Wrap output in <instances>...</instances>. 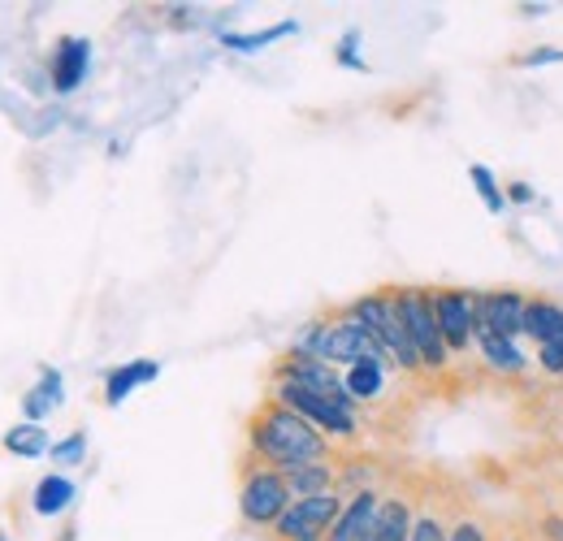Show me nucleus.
Listing matches in <instances>:
<instances>
[{"mask_svg": "<svg viewBox=\"0 0 563 541\" xmlns=\"http://www.w3.org/2000/svg\"><path fill=\"white\" fill-rule=\"evenodd\" d=\"M347 382V395L355 399V407L382 404L386 399V386H390V360H364L343 373Z\"/></svg>", "mask_w": 563, "mask_h": 541, "instance_id": "obj_17", "label": "nucleus"}, {"mask_svg": "<svg viewBox=\"0 0 563 541\" xmlns=\"http://www.w3.org/2000/svg\"><path fill=\"white\" fill-rule=\"evenodd\" d=\"M477 355H482V364L490 368L494 377H507V382H516V377H525L533 368V355L520 342L498 339V334H477Z\"/></svg>", "mask_w": 563, "mask_h": 541, "instance_id": "obj_14", "label": "nucleus"}, {"mask_svg": "<svg viewBox=\"0 0 563 541\" xmlns=\"http://www.w3.org/2000/svg\"><path fill=\"white\" fill-rule=\"evenodd\" d=\"M360 40H364V35H360V26H347V31H343V40H339V48H334V62H339L343 69H355V74H364V69H368V62L360 57Z\"/></svg>", "mask_w": 563, "mask_h": 541, "instance_id": "obj_28", "label": "nucleus"}, {"mask_svg": "<svg viewBox=\"0 0 563 541\" xmlns=\"http://www.w3.org/2000/svg\"><path fill=\"white\" fill-rule=\"evenodd\" d=\"M533 364L547 373V377H563V342H542V346H533Z\"/></svg>", "mask_w": 563, "mask_h": 541, "instance_id": "obj_30", "label": "nucleus"}, {"mask_svg": "<svg viewBox=\"0 0 563 541\" xmlns=\"http://www.w3.org/2000/svg\"><path fill=\"white\" fill-rule=\"evenodd\" d=\"M269 399L282 407H290V411H299L317 433H325L334 446H352L360 442V411L352 407L334 404V399H325V395H317V390H303V386H295V382H269Z\"/></svg>", "mask_w": 563, "mask_h": 541, "instance_id": "obj_6", "label": "nucleus"}, {"mask_svg": "<svg viewBox=\"0 0 563 541\" xmlns=\"http://www.w3.org/2000/svg\"><path fill=\"white\" fill-rule=\"evenodd\" d=\"M286 351L325 360V364H334V368H343V373L355 368V364H364V360H386V351L373 342V334H368L355 317H347L343 308L303 321V325L295 330V339H290Z\"/></svg>", "mask_w": 563, "mask_h": 541, "instance_id": "obj_2", "label": "nucleus"}, {"mask_svg": "<svg viewBox=\"0 0 563 541\" xmlns=\"http://www.w3.org/2000/svg\"><path fill=\"white\" fill-rule=\"evenodd\" d=\"M382 498H386V485H373V489H360L343 498V511L330 529L325 541H368L373 538V525H377V511H382Z\"/></svg>", "mask_w": 563, "mask_h": 541, "instance_id": "obj_12", "label": "nucleus"}, {"mask_svg": "<svg viewBox=\"0 0 563 541\" xmlns=\"http://www.w3.org/2000/svg\"><path fill=\"white\" fill-rule=\"evenodd\" d=\"M295 498H317V494H330L339 489V460H321V464H303L295 473H282Z\"/></svg>", "mask_w": 563, "mask_h": 541, "instance_id": "obj_22", "label": "nucleus"}, {"mask_svg": "<svg viewBox=\"0 0 563 541\" xmlns=\"http://www.w3.org/2000/svg\"><path fill=\"white\" fill-rule=\"evenodd\" d=\"M395 303H399V317H404V330L421 355L424 377H446L455 355L438 330V312H433V286H395Z\"/></svg>", "mask_w": 563, "mask_h": 541, "instance_id": "obj_5", "label": "nucleus"}, {"mask_svg": "<svg viewBox=\"0 0 563 541\" xmlns=\"http://www.w3.org/2000/svg\"><path fill=\"white\" fill-rule=\"evenodd\" d=\"M525 308L529 295L516 286H494L477 290V334H498V339H525Z\"/></svg>", "mask_w": 563, "mask_h": 541, "instance_id": "obj_10", "label": "nucleus"}, {"mask_svg": "<svg viewBox=\"0 0 563 541\" xmlns=\"http://www.w3.org/2000/svg\"><path fill=\"white\" fill-rule=\"evenodd\" d=\"M503 191H507V203H516V208H529V203H538V191H533V183H525V178H511V183H503Z\"/></svg>", "mask_w": 563, "mask_h": 541, "instance_id": "obj_32", "label": "nucleus"}, {"mask_svg": "<svg viewBox=\"0 0 563 541\" xmlns=\"http://www.w3.org/2000/svg\"><path fill=\"white\" fill-rule=\"evenodd\" d=\"M290 503H295V494H290L286 476H282L278 468H269V464H256V460L243 455L239 494H234L239 525H243L247 533H265V538H269V529L286 516Z\"/></svg>", "mask_w": 563, "mask_h": 541, "instance_id": "obj_4", "label": "nucleus"}, {"mask_svg": "<svg viewBox=\"0 0 563 541\" xmlns=\"http://www.w3.org/2000/svg\"><path fill=\"white\" fill-rule=\"evenodd\" d=\"M412 520H417V494L395 485L382 498V511H377V525H373L368 541H412Z\"/></svg>", "mask_w": 563, "mask_h": 541, "instance_id": "obj_13", "label": "nucleus"}, {"mask_svg": "<svg viewBox=\"0 0 563 541\" xmlns=\"http://www.w3.org/2000/svg\"><path fill=\"white\" fill-rule=\"evenodd\" d=\"M451 541H498V533L477 507H455L451 511Z\"/></svg>", "mask_w": 563, "mask_h": 541, "instance_id": "obj_25", "label": "nucleus"}, {"mask_svg": "<svg viewBox=\"0 0 563 541\" xmlns=\"http://www.w3.org/2000/svg\"><path fill=\"white\" fill-rule=\"evenodd\" d=\"M274 382H295V386H303V390H317V395H325V399H334V404L360 411V407H355V399L347 395L343 368H334V364H325V360L282 351L278 360H274Z\"/></svg>", "mask_w": 563, "mask_h": 541, "instance_id": "obj_9", "label": "nucleus"}, {"mask_svg": "<svg viewBox=\"0 0 563 541\" xmlns=\"http://www.w3.org/2000/svg\"><path fill=\"white\" fill-rule=\"evenodd\" d=\"M498 541H529V533H498Z\"/></svg>", "mask_w": 563, "mask_h": 541, "instance_id": "obj_34", "label": "nucleus"}, {"mask_svg": "<svg viewBox=\"0 0 563 541\" xmlns=\"http://www.w3.org/2000/svg\"><path fill=\"white\" fill-rule=\"evenodd\" d=\"M412 541H451V511L442 507V498H438V494H417Z\"/></svg>", "mask_w": 563, "mask_h": 541, "instance_id": "obj_23", "label": "nucleus"}, {"mask_svg": "<svg viewBox=\"0 0 563 541\" xmlns=\"http://www.w3.org/2000/svg\"><path fill=\"white\" fill-rule=\"evenodd\" d=\"M373 485H382L377 464H368V460H347V464H339V494H343V498H347V494H360V489H373Z\"/></svg>", "mask_w": 563, "mask_h": 541, "instance_id": "obj_26", "label": "nucleus"}, {"mask_svg": "<svg viewBox=\"0 0 563 541\" xmlns=\"http://www.w3.org/2000/svg\"><path fill=\"white\" fill-rule=\"evenodd\" d=\"M433 312H438V330L455 360L477 346V290L473 286H433Z\"/></svg>", "mask_w": 563, "mask_h": 541, "instance_id": "obj_7", "label": "nucleus"}, {"mask_svg": "<svg viewBox=\"0 0 563 541\" xmlns=\"http://www.w3.org/2000/svg\"><path fill=\"white\" fill-rule=\"evenodd\" d=\"M48 460H53V464H62V468H78V464L87 460V433H82V429H74V433H66V438H57Z\"/></svg>", "mask_w": 563, "mask_h": 541, "instance_id": "obj_27", "label": "nucleus"}, {"mask_svg": "<svg viewBox=\"0 0 563 541\" xmlns=\"http://www.w3.org/2000/svg\"><path fill=\"white\" fill-rule=\"evenodd\" d=\"M295 31H299L295 18L274 22V26H265V31H221V48H230V53H239V57H256V53H265L269 44H278V40H286V35H295Z\"/></svg>", "mask_w": 563, "mask_h": 541, "instance_id": "obj_20", "label": "nucleus"}, {"mask_svg": "<svg viewBox=\"0 0 563 541\" xmlns=\"http://www.w3.org/2000/svg\"><path fill=\"white\" fill-rule=\"evenodd\" d=\"M0 446H4L9 455H18V460H44V455H53V438H48V429L35 424V420H18L13 429H4Z\"/></svg>", "mask_w": 563, "mask_h": 541, "instance_id": "obj_21", "label": "nucleus"}, {"mask_svg": "<svg viewBox=\"0 0 563 541\" xmlns=\"http://www.w3.org/2000/svg\"><path fill=\"white\" fill-rule=\"evenodd\" d=\"M0 541H9V538H4V533H0Z\"/></svg>", "mask_w": 563, "mask_h": 541, "instance_id": "obj_35", "label": "nucleus"}, {"mask_svg": "<svg viewBox=\"0 0 563 541\" xmlns=\"http://www.w3.org/2000/svg\"><path fill=\"white\" fill-rule=\"evenodd\" d=\"M563 334V303L551 295H529V308H525V339L533 346L542 342H555Z\"/></svg>", "mask_w": 563, "mask_h": 541, "instance_id": "obj_19", "label": "nucleus"}, {"mask_svg": "<svg viewBox=\"0 0 563 541\" xmlns=\"http://www.w3.org/2000/svg\"><path fill=\"white\" fill-rule=\"evenodd\" d=\"M74 498H78V485H74L66 473H48L35 481V489H31V511L35 516H44V520H57V516H66L74 507Z\"/></svg>", "mask_w": 563, "mask_h": 541, "instance_id": "obj_18", "label": "nucleus"}, {"mask_svg": "<svg viewBox=\"0 0 563 541\" xmlns=\"http://www.w3.org/2000/svg\"><path fill=\"white\" fill-rule=\"evenodd\" d=\"M243 446H247V460L269 464L278 473H295L303 464L334 460V442L325 433H317L299 411L274 404L269 395L252 411V420L243 429Z\"/></svg>", "mask_w": 563, "mask_h": 541, "instance_id": "obj_1", "label": "nucleus"}, {"mask_svg": "<svg viewBox=\"0 0 563 541\" xmlns=\"http://www.w3.org/2000/svg\"><path fill=\"white\" fill-rule=\"evenodd\" d=\"M560 342H563V334H560Z\"/></svg>", "mask_w": 563, "mask_h": 541, "instance_id": "obj_36", "label": "nucleus"}, {"mask_svg": "<svg viewBox=\"0 0 563 541\" xmlns=\"http://www.w3.org/2000/svg\"><path fill=\"white\" fill-rule=\"evenodd\" d=\"M468 183H473L477 200L486 203V212H490V217H503V212H507V191H503V178L494 174L490 165L473 161V165H468Z\"/></svg>", "mask_w": 563, "mask_h": 541, "instance_id": "obj_24", "label": "nucleus"}, {"mask_svg": "<svg viewBox=\"0 0 563 541\" xmlns=\"http://www.w3.org/2000/svg\"><path fill=\"white\" fill-rule=\"evenodd\" d=\"M538 541H563V511L551 507L538 516Z\"/></svg>", "mask_w": 563, "mask_h": 541, "instance_id": "obj_31", "label": "nucleus"}, {"mask_svg": "<svg viewBox=\"0 0 563 541\" xmlns=\"http://www.w3.org/2000/svg\"><path fill=\"white\" fill-rule=\"evenodd\" d=\"M161 377V360H126L104 373V407H122L140 386Z\"/></svg>", "mask_w": 563, "mask_h": 541, "instance_id": "obj_15", "label": "nucleus"}, {"mask_svg": "<svg viewBox=\"0 0 563 541\" xmlns=\"http://www.w3.org/2000/svg\"><path fill=\"white\" fill-rule=\"evenodd\" d=\"M91 74V40L82 35H62L48 53V82L57 96H74Z\"/></svg>", "mask_w": 563, "mask_h": 541, "instance_id": "obj_11", "label": "nucleus"}, {"mask_svg": "<svg viewBox=\"0 0 563 541\" xmlns=\"http://www.w3.org/2000/svg\"><path fill=\"white\" fill-rule=\"evenodd\" d=\"M343 312L355 317L373 334V342L386 351L390 368H399L404 377H421V355H417V346L404 330V317H399V303H395V286H377V290L355 295L352 303H343Z\"/></svg>", "mask_w": 563, "mask_h": 541, "instance_id": "obj_3", "label": "nucleus"}, {"mask_svg": "<svg viewBox=\"0 0 563 541\" xmlns=\"http://www.w3.org/2000/svg\"><path fill=\"white\" fill-rule=\"evenodd\" d=\"M520 69H547V66H563V48L560 44H542V48H529L516 57Z\"/></svg>", "mask_w": 563, "mask_h": 541, "instance_id": "obj_29", "label": "nucleus"}, {"mask_svg": "<svg viewBox=\"0 0 563 541\" xmlns=\"http://www.w3.org/2000/svg\"><path fill=\"white\" fill-rule=\"evenodd\" d=\"M343 511V494L330 489V494H317V498H295L286 507L278 525L269 529V541H325L334 520Z\"/></svg>", "mask_w": 563, "mask_h": 541, "instance_id": "obj_8", "label": "nucleus"}, {"mask_svg": "<svg viewBox=\"0 0 563 541\" xmlns=\"http://www.w3.org/2000/svg\"><path fill=\"white\" fill-rule=\"evenodd\" d=\"M520 13H525V18H542V13H547V4H520Z\"/></svg>", "mask_w": 563, "mask_h": 541, "instance_id": "obj_33", "label": "nucleus"}, {"mask_svg": "<svg viewBox=\"0 0 563 541\" xmlns=\"http://www.w3.org/2000/svg\"><path fill=\"white\" fill-rule=\"evenodd\" d=\"M62 404H66V377H62V368L44 364L40 377H35V386L22 395V416L35 420V424H44Z\"/></svg>", "mask_w": 563, "mask_h": 541, "instance_id": "obj_16", "label": "nucleus"}]
</instances>
